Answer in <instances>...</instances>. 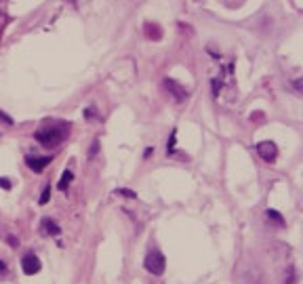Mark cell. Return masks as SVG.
<instances>
[{
    "instance_id": "6da1fadb",
    "label": "cell",
    "mask_w": 303,
    "mask_h": 284,
    "mask_svg": "<svg viewBox=\"0 0 303 284\" xmlns=\"http://www.w3.org/2000/svg\"><path fill=\"white\" fill-rule=\"evenodd\" d=\"M70 133V124L68 122H47L45 126H40V129L34 133L36 141L42 146H47V148H55V146H59L61 141L68 137Z\"/></svg>"
},
{
    "instance_id": "7a4b0ae2",
    "label": "cell",
    "mask_w": 303,
    "mask_h": 284,
    "mask_svg": "<svg viewBox=\"0 0 303 284\" xmlns=\"http://www.w3.org/2000/svg\"><path fill=\"white\" fill-rule=\"evenodd\" d=\"M143 265H146V269H148L150 274L162 276L164 269H166V259H164V255L160 251H150L146 255V261H143Z\"/></svg>"
},
{
    "instance_id": "3957f363",
    "label": "cell",
    "mask_w": 303,
    "mask_h": 284,
    "mask_svg": "<svg viewBox=\"0 0 303 284\" xmlns=\"http://www.w3.org/2000/svg\"><path fill=\"white\" fill-rule=\"evenodd\" d=\"M21 269H23V274L34 276V274H38L42 269V263H40V259L36 257L34 253H27V255H23V257H21Z\"/></svg>"
},
{
    "instance_id": "277c9868",
    "label": "cell",
    "mask_w": 303,
    "mask_h": 284,
    "mask_svg": "<svg viewBox=\"0 0 303 284\" xmlns=\"http://www.w3.org/2000/svg\"><path fill=\"white\" fill-rule=\"evenodd\" d=\"M257 152L265 162H274L276 160V156H278V148H276L274 141H261V144L257 146Z\"/></svg>"
},
{
    "instance_id": "5b68a950",
    "label": "cell",
    "mask_w": 303,
    "mask_h": 284,
    "mask_svg": "<svg viewBox=\"0 0 303 284\" xmlns=\"http://www.w3.org/2000/svg\"><path fill=\"white\" fill-rule=\"evenodd\" d=\"M25 164L30 166L34 173H42L51 164V156H25Z\"/></svg>"
},
{
    "instance_id": "8992f818",
    "label": "cell",
    "mask_w": 303,
    "mask_h": 284,
    "mask_svg": "<svg viewBox=\"0 0 303 284\" xmlns=\"http://www.w3.org/2000/svg\"><path fill=\"white\" fill-rule=\"evenodd\" d=\"M42 232H45V234H53V236H59V234H61L59 225H57V223H55L51 217L42 219Z\"/></svg>"
},
{
    "instance_id": "52a82bcc",
    "label": "cell",
    "mask_w": 303,
    "mask_h": 284,
    "mask_svg": "<svg viewBox=\"0 0 303 284\" xmlns=\"http://www.w3.org/2000/svg\"><path fill=\"white\" fill-rule=\"evenodd\" d=\"M164 84H166V89H169V91H173V95H175V97L179 99V101H181V99H185V91L179 87V84H177L175 80H166Z\"/></svg>"
},
{
    "instance_id": "ba28073f",
    "label": "cell",
    "mask_w": 303,
    "mask_h": 284,
    "mask_svg": "<svg viewBox=\"0 0 303 284\" xmlns=\"http://www.w3.org/2000/svg\"><path fill=\"white\" fill-rule=\"evenodd\" d=\"M146 34H148V38L160 40V36H162V30H160V27H158L156 23H146Z\"/></svg>"
},
{
    "instance_id": "9c48e42d",
    "label": "cell",
    "mask_w": 303,
    "mask_h": 284,
    "mask_svg": "<svg viewBox=\"0 0 303 284\" xmlns=\"http://www.w3.org/2000/svg\"><path fill=\"white\" fill-rule=\"evenodd\" d=\"M72 179H74V173H72V170H65V173L61 175V179H59V190H68V186L72 183Z\"/></svg>"
},
{
    "instance_id": "30bf717a",
    "label": "cell",
    "mask_w": 303,
    "mask_h": 284,
    "mask_svg": "<svg viewBox=\"0 0 303 284\" xmlns=\"http://www.w3.org/2000/svg\"><path fill=\"white\" fill-rule=\"evenodd\" d=\"M267 217H272V221L274 223H276V225H284V221H282V215H280V212H276V210H267Z\"/></svg>"
},
{
    "instance_id": "8fae6325",
    "label": "cell",
    "mask_w": 303,
    "mask_h": 284,
    "mask_svg": "<svg viewBox=\"0 0 303 284\" xmlns=\"http://www.w3.org/2000/svg\"><path fill=\"white\" fill-rule=\"evenodd\" d=\"M49 198H51V186H45V190L40 194V204H47Z\"/></svg>"
},
{
    "instance_id": "7c38bea8",
    "label": "cell",
    "mask_w": 303,
    "mask_h": 284,
    "mask_svg": "<svg viewBox=\"0 0 303 284\" xmlns=\"http://www.w3.org/2000/svg\"><path fill=\"white\" fill-rule=\"evenodd\" d=\"M0 188H3V190H11V181L7 177H0Z\"/></svg>"
},
{
    "instance_id": "4fadbf2b",
    "label": "cell",
    "mask_w": 303,
    "mask_h": 284,
    "mask_svg": "<svg viewBox=\"0 0 303 284\" xmlns=\"http://www.w3.org/2000/svg\"><path fill=\"white\" fill-rule=\"evenodd\" d=\"M0 120H5L7 124H13V118H11V116H7L5 112H0Z\"/></svg>"
},
{
    "instance_id": "5bb4252c",
    "label": "cell",
    "mask_w": 303,
    "mask_h": 284,
    "mask_svg": "<svg viewBox=\"0 0 303 284\" xmlns=\"http://www.w3.org/2000/svg\"><path fill=\"white\" fill-rule=\"evenodd\" d=\"M118 194H122V196H128V198H137V196H135V192H131V190H120Z\"/></svg>"
},
{
    "instance_id": "9a60e30c",
    "label": "cell",
    "mask_w": 303,
    "mask_h": 284,
    "mask_svg": "<svg viewBox=\"0 0 303 284\" xmlns=\"http://www.w3.org/2000/svg\"><path fill=\"white\" fill-rule=\"evenodd\" d=\"M3 272H5V261L0 259V274H3Z\"/></svg>"
}]
</instances>
